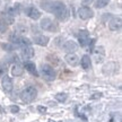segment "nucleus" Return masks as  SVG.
I'll return each mask as SVG.
<instances>
[{"mask_svg": "<svg viewBox=\"0 0 122 122\" xmlns=\"http://www.w3.org/2000/svg\"><path fill=\"white\" fill-rule=\"evenodd\" d=\"M41 7L49 13L54 14L60 20H66L68 17V9L62 1H41Z\"/></svg>", "mask_w": 122, "mask_h": 122, "instance_id": "f257e3e1", "label": "nucleus"}, {"mask_svg": "<svg viewBox=\"0 0 122 122\" xmlns=\"http://www.w3.org/2000/svg\"><path fill=\"white\" fill-rule=\"evenodd\" d=\"M37 97V89L34 86H27L20 93V98L25 103H32Z\"/></svg>", "mask_w": 122, "mask_h": 122, "instance_id": "f03ea898", "label": "nucleus"}, {"mask_svg": "<svg viewBox=\"0 0 122 122\" xmlns=\"http://www.w3.org/2000/svg\"><path fill=\"white\" fill-rule=\"evenodd\" d=\"M41 72H42V76L43 78L46 80V81H53L56 79V70L53 69L50 65H42L41 66Z\"/></svg>", "mask_w": 122, "mask_h": 122, "instance_id": "7ed1b4c3", "label": "nucleus"}, {"mask_svg": "<svg viewBox=\"0 0 122 122\" xmlns=\"http://www.w3.org/2000/svg\"><path fill=\"white\" fill-rule=\"evenodd\" d=\"M41 28L44 30H50V32H56L58 30V26L56 23H53L50 18H43L40 23Z\"/></svg>", "mask_w": 122, "mask_h": 122, "instance_id": "20e7f679", "label": "nucleus"}, {"mask_svg": "<svg viewBox=\"0 0 122 122\" xmlns=\"http://www.w3.org/2000/svg\"><path fill=\"white\" fill-rule=\"evenodd\" d=\"M94 16V11L92 10L89 7L87 6H83V7H80L78 10V17L80 19H83V20H87L89 18H92Z\"/></svg>", "mask_w": 122, "mask_h": 122, "instance_id": "39448f33", "label": "nucleus"}, {"mask_svg": "<svg viewBox=\"0 0 122 122\" xmlns=\"http://www.w3.org/2000/svg\"><path fill=\"white\" fill-rule=\"evenodd\" d=\"M1 86H2V88H4L5 92L10 93V92L13 91V87H14L13 79L10 78L8 75L4 76V77H2V79H1Z\"/></svg>", "mask_w": 122, "mask_h": 122, "instance_id": "423d86ee", "label": "nucleus"}, {"mask_svg": "<svg viewBox=\"0 0 122 122\" xmlns=\"http://www.w3.org/2000/svg\"><path fill=\"white\" fill-rule=\"evenodd\" d=\"M78 42L80 44V46H86L89 43V34L87 30H80L78 33Z\"/></svg>", "mask_w": 122, "mask_h": 122, "instance_id": "0eeeda50", "label": "nucleus"}, {"mask_svg": "<svg viewBox=\"0 0 122 122\" xmlns=\"http://www.w3.org/2000/svg\"><path fill=\"white\" fill-rule=\"evenodd\" d=\"M66 62L71 67H77L79 65V58L75 54V53H67V56L65 57Z\"/></svg>", "mask_w": 122, "mask_h": 122, "instance_id": "6e6552de", "label": "nucleus"}, {"mask_svg": "<svg viewBox=\"0 0 122 122\" xmlns=\"http://www.w3.org/2000/svg\"><path fill=\"white\" fill-rule=\"evenodd\" d=\"M49 41H50V39H49L48 36H45V35H36V36H34V39H33V42L35 44L40 45V46H46Z\"/></svg>", "mask_w": 122, "mask_h": 122, "instance_id": "1a4fd4ad", "label": "nucleus"}, {"mask_svg": "<svg viewBox=\"0 0 122 122\" xmlns=\"http://www.w3.org/2000/svg\"><path fill=\"white\" fill-rule=\"evenodd\" d=\"M25 13L27 14L28 17L32 18V19H34V20H36V19H39V18L41 17L40 10L37 8H35V7H28V8L25 10Z\"/></svg>", "mask_w": 122, "mask_h": 122, "instance_id": "9d476101", "label": "nucleus"}, {"mask_svg": "<svg viewBox=\"0 0 122 122\" xmlns=\"http://www.w3.org/2000/svg\"><path fill=\"white\" fill-rule=\"evenodd\" d=\"M121 25H122V22H121V18L120 17H114L111 19V22L109 23V28L111 30H119L121 28Z\"/></svg>", "mask_w": 122, "mask_h": 122, "instance_id": "9b49d317", "label": "nucleus"}, {"mask_svg": "<svg viewBox=\"0 0 122 122\" xmlns=\"http://www.w3.org/2000/svg\"><path fill=\"white\" fill-rule=\"evenodd\" d=\"M63 49H65L66 52L72 53L78 49V45H77V43H75L74 41H67V42L63 44Z\"/></svg>", "mask_w": 122, "mask_h": 122, "instance_id": "f8f14e48", "label": "nucleus"}, {"mask_svg": "<svg viewBox=\"0 0 122 122\" xmlns=\"http://www.w3.org/2000/svg\"><path fill=\"white\" fill-rule=\"evenodd\" d=\"M34 49L32 48V46H23L22 48V56L23 58H25V59H30V58L34 57Z\"/></svg>", "mask_w": 122, "mask_h": 122, "instance_id": "ddd939ff", "label": "nucleus"}, {"mask_svg": "<svg viewBox=\"0 0 122 122\" xmlns=\"http://www.w3.org/2000/svg\"><path fill=\"white\" fill-rule=\"evenodd\" d=\"M0 19H1L7 26H8V25H11L14 23V17L11 15H9L8 13H6V11L0 13Z\"/></svg>", "mask_w": 122, "mask_h": 122, "instance_id": "4468645a", "label": "nucleus"}, {"mask_svg": "<svg viewBox=\"0 0 122 122\" xmlns=\"http://www.w3.org/2000/svg\"><path fill=\"white\" fill-rule=\"evenodd\" d=\"M25 68H26V70L30 75H33V76H39V72H37V69H36V66H35L34 62L26 61V62H25Z\"/></svg>", "mask_w": 122, "mask_h": 122, "instance_id": "2eb2a0df", "label": "nucleus"}, {"mask_svg": "<svg viewBox=\"0 0 122 122\" xmlns=\"http://www.w3.org/2000/svg\"><path fill=\"white\" fill-rule=\"evenodd\" d=\"M23 74H24V68H23L20 65L16 63V65H14L13 67H11V75H13V76L19 77V76H22Z\"/></svg>", "mask_w": 122, "mask_h": 122, "instance_id": "dca6fc26", "label": "nucleus"}, {"mask_svg": "<svg viewBox=\"0 0 122 122\" xmlns=\"http://www.w3.org/2000/svg\"><path fill=\"white\" fill-rule=\"evenodd\" d=\"M79 63L81 65L83 69H85V70L89 69V68H91V58H89V56H87V54L83 56L81 59H80V61H79Z\"/></svg>", "mask_w": 122, "mask_h": 122, "instance_id": "f3484780", "label": "nucleus"}, {"mask_svg": "<svg viewBox=\"0 0 122 122\" xmlns=\"http://www.w3.org/2000/svg\"><path fill=\"white\" fill-rule=\"evenodd\" d=\"M109 2H110V0H96L95 7L98 9H102V8H104V7H106L109 5Z\"/></svg>", "mask_w": 122, "mask_h": 122, "instance_id": "a211bd4d", "label": "nucleus"}, {"mask_svg": "<svg viewBox=\"0 0 122 122\" xmlns=\"http://www.w3.org/2000/svg\"><path fill=\"white\" fill-rule=\"evenodd\" d=\"M67 97H68V95L66 93H58L57 95H56V100L58 102H60V103H63V102L67 101Z\"/></svg>", "mask_w": 122, "mask_h": 122, "instance_id": "6ab92c4d", "label": "nucleus"}, {"mask_svg": "<svg viewBox=\"0 0 122 122\" xmlns=\"http://www.w3.org/2000/svg\"><path fill=\"white\" fill-rule=\"evenodd\" d=\"M26 32H27V28L24 25H18L17 28H16V34H18V35L25 34Z\"/></svg>", "mask_w": 122, "mask_h": 122, "instance_id": "aec40b11", "label": "nucleus"}, {"mask_svg": "<svg viewBox=\"0 0 122 122\" xmlns=\"http://www.w3.org/2000/svg\"><path fill=\"white\" fill-rule=\"evenodd\" d=\"M2 48H4L6 51H13V50H14V45H13V44L4 43V44H2Z\"/></svg>", "mask_w": 122, "mask_h": 122, "instance_id": "412c9836", "label": "nucleus"}, {"mask_svg": "<svg viewBox=\"0 0 122 122\" xmlns=\"http://www.w3.org/2000/svg\"><path fill=\"white\" fill-rule=\"evenodd\" d=\"M7 30V25L0 19V33H5Z\"/></svg>", "mask_w": 122, "mask_h": 122, "instance_id": "4be33fe9", "label": "nucleus"}, {"mask_svg": "<svg viewBox=\"0 0 122 122\" xmlns=\"http://www.w3.org/2000/svg\"><path fill=\"white\" fill-rule=\"evenodd\" d=\"M10 110H11V112H14V113H16V112H18V111H19L18 106H15V105H13V106L10 107Z\"/></svg>", "mask_w": 122, "mask_h": 122, "instance_id": "5701e85b", "label": "nucleus"}, {"mask_svg": "<svg viewBox=\"0 0 122 122\" xmlns=\"http://www.w3.org/2000/svg\"><path fill=\"white\" fill-rule=\"evenodd\" d=\"M93 1H94V0H83V2L85 5H91Z\"/></svg>", "mask_w": 122, "mask_h": 122, "instance_id": "b1692460", "label": "nucleus"}]
</instances>
